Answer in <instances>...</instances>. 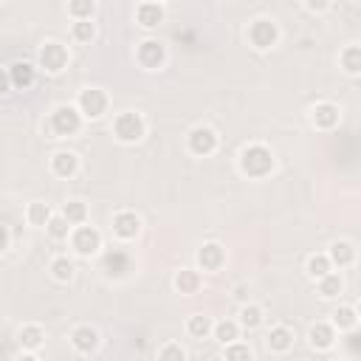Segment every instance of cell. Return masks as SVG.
Listing matches in <instances>:
<instances>
[{
    "label": "cell",
    "instance_id": "33",
    "mask_svg": "<svg viewBox=\"0 0 361 361\" xmlns=\"http://www.w3.org/2000/svg\"><path fill=\"white\" fill-rule=\"evenodd\" d=\"M45 231H48L51 240H68L71 231H73V226H71L62 214H51V220L45 223Z\"/></svg>",
    "mask_w": 361,
    "mask_h": 361
},
{
    "label": "cell",
    "instance_id": "24",
    "mask_svg": "<svg viewBox=\"0 0 361 361\" xmlns=\"http://www.w3.org/2000/svg\"><path fill=\"white\" fill-rule=\"evenodd\" d=\"M316 290H319L322 299H338L341 290H344V279H341V274H333V271H330L327 276L316 279Z\"/></svg>",
    "mask_w": 361,
    "mask_h": 361
},
{
    "label": "cell",
    "instance_id": "39",
    "mask_svg": "<svg viewBox=\"0 0 361 361\" xmlns=\"http://www.w3.org/2000/svg\"><path fill=\"white\" fill-rule=\"evenodd\" d=\"M11 90V79H8V68H0V96Z\"/></svg>",
    "mask_w": 361,
    "mask_h": 361
},
{
    "label": "cell",
    "instance_id": "9",
    "mask_svg": "<svg viewBox=\"0 0 361 361\" xmlns=\"http://www.w3.org/2000/svg\"><path fill=\"white\" fill-rule=\"evenodd\" d=\"M135 62L144 68V71H161L164 62H166V45L155 37H147L138 42L135 48Z\"/></svg>",
    "mask_w": 361,
    "mask_h": 361
},
{
    "label": "cell",
    "instance_id": "32",
    "mask_svg": "<svg viewBox=\"0 0 361 361\" xmlns=\"http://www.w3.org/2000/svg\"><path fill=\"white\" fill-rule=\"evenodd\" d=\"M48 271H51V276H54L56 282H71L76 268H73V262H71L65 254H59V257H54V259H51Z\"/></svg>",
    "mask_w": 361,
    "mask_h": 361
},
{
    "label": "cell",
    "instance_id": "5",
    "mask_svg": "<svg viewBox=\"0 0 361 361\" xmlns=\"http://www.w3.org/2000/svg\"><path fill=\"white\" fill-rule=\"evenodd\" d=\"M76 110H79L82 121H85V118H87V121H99V118L110 110V96H107V90H102V87H85V90H79Z\"/></svg>",
    "mask_w": 361,
    "mask_h": 361
},
{
    "label": "cell",
    "instance_id": "28",
    "mask_svg": "<svg viewBox=\"0 0 361 361\" xmlns=\"http://www.w3.org/2000/svg\"><path fill=\"white\" fill-rule=\"evenodd\" d=\"M130 271V257L121 251V248H113L107 257H104V274L107 276H124Z\"/></svg>",
    "mask_w": 361,
    "mask_h": 361
},
{
    "label": "cell",
    "instance_id": "7",
    "mask_svg": "<svg viewBox=\"0 0 361 361\" xmlns=\"http://www.w3.org/2000/svg\"><path fill=\"white\" fill-rule=\"evenodd\" d=\"M37 62H39V68H42L45 73L56 76V73H62V71L68 68V62H71V54H68V48H65L62 42H56V39H48V42H42V45H39Z\"/></svg>",
    "mask_w": 361,
    "mask_h": 361
},
{
    "label": "cell",
    "instance_id": "26",
    "mask_svg": "<svg viewBox=\"0 0 361 361\" xmlns=\"http://www.w3.org/2000/svg\"><path fill=\"white\" fill-rule=\"evenodd\" d=\"M59 214L76 228V226H85V223H87V214H90V212H87V203H82V200H65Z\"/></svg>",
    "mask_w": 361,
    "mask_h": 361
},
{
    "label": "cell",
    "instance_id": "12",
    "mask_svg": "<svg viewBox=\"0 0 361 361\" xmlns=\"http://www.w3.org/2000/svg\"><path fill=\"white\" fill-rule=\"evenodd\" d=\"M68 341H71V347H73L76 353L90 355V353L99 350V341H102V338H99V330H96L93 324H76V327L71 330Z\"/></svg>",
    "mask_w": 361,
    "mask_h": 361
},
{
    "label": "cell",
    "instance_id": "20",
    "mask_svg": "<svg viewBox=\"0 0 361 361\" xmlns=\"http://www.w3.org/2000/svg\"><path fill=\"white\" fill-rule=\"evenodd\" d=\"M8 79H11V87L14 90H28L37 82V68L31 62H14L8 68Z\"/></svg>",
    "mask_w": 361,
    "mask_h": 361
},
{
    "label": "cell",
    "instance_id": "27",
    "mask_svg": "<svg viewBox=\"0 0 361 361\" xmlns=\"http://www.w3.org/2000/svg\"><path fill=\"white\" fill-rule=\"evenodd\" d=\"M51 206L48 203H42V200H31L28 206H25V220H28V226H34V228H45V223L51 220Z\"/></svg>",
    "mask_w": 361,
    "mask_h": 361
},
{
    "label": "cell",
    "instance_id": "1",
    "mask_svg": "<svg viewBox=\"0 0 361 361\" xmlns=\"http://www.w3.org/2000/svg\"><path fill=\"white\" fill-rule=\"evenodd\" d=\"M237 166H240V172L245 178H254V180L268 178L274 172V152L265 144H248V147L240 149Z\"/></svg>",
    "mask_w": 361,
    "mask_h": 361
},
{
    "label": "cell",
    "instance_id": "34",
    "mask_svg": "<svg viewBox=\"0 0 361 361\" xmlns=\"http://www.w3.org/2000/svg\"><path fill=\"white\" fill-rule=\"evenodd\" d=\"M223 361H254V353H251V347L245 341L237 338V341L223 347Z\"/></svg>",
    "mask_w": 361,
    "mask_h": 361
},
{
    "label": "cell",
    "instance_id": "16",
    "mask_svg": "<svg viewBox=\"0 0 361 361\" xmlns=\"http://www.w3.org/2000/svg\"><path fill=\"white\" fill-rule=\"evenodd\" d=\"M336 338H338V333L333 330L330 322H316V324L307 327V344L313 350H322L324 353V350H330L336 344Z\"/></svg>",
    "mask_w": 361,
    "mask_h": 361
},
{
    "label": "cell",
    "instance_id": "4",
    "mask_svg": "<svg viewBox=\"0 0 361 361\" xmlns=\"http://www.w3.org/2000/svg\"><path fill=\"white\" fill-rule=\"evenodd\" d=\"M113 135H116V141H121V144H138V141L147 135V121H144V116L135 113V110L118 113V116L113 118Z\"/></svg>",
    "mask_w": 361,
    "mask_h": 361
},
{
    "label": "cell",
    "instance_id": "11",
    "mask_svg": "<svg viewBox=\"0 0 361 361\" xmlns=\"http://www.w3.org/2000/svg\"><path fill=\"white\" fill-rule=\"evenodd\" d=\"M110 228H113V234L118 237V240H135L138 234H141V217L135 214V212H130V209H121V212H116L113 214V220H110Z\"/></svg>",
    "mask_w": 361,
    "mask_h": 361
},
{
    "label": "cell",
    "instance_id": "40",
    "mask_svg": "<svg viewBox=\"0 0 361 361\" xmlns=\"http://www.w3.org/2000/svg\"><path fill=\"white\" fill-rule=\"evenodd\" d=\"M234 296H237V299H240V302L245 305V296H248V288H245V285H237V288H234Z\"/></svg>",
    "mask_w": 361,
    "mask_h": 361
},
{
    "label": "cell",
    "instance_id": "38",
    "mask_svg": "<svg viewBox=\"0 0 361 361\" xmlns=\"http://www.w3.org/2000/svg\"><path fill=\"white\" fill-rule=\"evenodd\" d=\"M305 8H307L310 14H322V11L330 8V3H327V0H305Z\"/></svg>",
    "mask_w": 361,
    "mask_h": 361
},
{
    "label": "cell",
    "instance_id": "22",
    "mask_svg": "<svg viewBox=\"0 0 361 361\" xmlns=\"http://www.w3.org/2000/svg\"><path fill=\"white\" fill-rule=\"evenodd\" d=\"M17 341H20V347H23L25 353H37V350L45 344V330H42L39 324H23V327L17 330Z\"/></svg>",
    "mask_w": 361,
    "mask_h": 361
},
{
    "label": "cell",
    "instance_id": "29",
    "mask_svg": "<svg viewBox=\"0 0 361 361\" xmlns=\"http://www.w3.org/2000/svg\"><path fill=\"white\" fill-rule=\"evenodd\" d=\"M212 327H214V322H212V316H206V313H192V316L186 319V333H189L192 338H209V336H212Z\"/></svg>",
    "mask_w": 361,
    "mask_h": 361
},
{
    "label": "cell",
    "instance_id": "35",
    "mask_svg": "<svg viewBox=\"0 0 361 361\" xmlns=\"http://www.w3.org/2000/svg\"><path fill=\"white\" fill-rule=\"evenodd\" d=\"M71 37H73L76 42H82V45L93 42V39H96V23H93V20H76V23L71 25Z\"/></svg>",
    "mask_w": 361,
    "mask_h": 361
},
{
    "label": "cell",
    "instance_id": "36",
    "mask_svg": "<svg viewBox=\"0 0 361 361\" xmlns=\"http://www.w3.org/2000/svg\"><path fill=\"white\" fill-rule=\"evenodd\" d=\"M93 11H96V3L93 0H71L68 3V14L76 20H93Z\"/></svg>",
    "mask_w": 361,
    "mask_h": 361
},
{
    "label": "cell",
    "instance_id": "10",
    "mask_svg": "<svg viewBox=\"0 0 361 361\" xmlns=\"http://www.w3.org/2000/svg\"><path fill=\"white\" fill-rule=\"evenodd\" d=\"M195 262H197V271L203 274H217L223 265H226V248L220 243H203L195 254Z\"/></svg>",
    "mask_w": 361,
    "mask_h": 361
},
{
    "label": "cell",
    "instance_id": "18",
    "mask_svg": "<svg viewBox=\"0 0 361 361\" xmlns=\"http://www.w3.org/2000/svg\"><path fill=\"white\" fill-rule=\"evenodd\" d=\"M327 259H330L333 268H350L355 262V245L350 240H336L327 248Z\"/></svg>",
    "mask_w": 361,
    "mask_h": 361
},
{
    "label": "cell",
    "instance_id": "3",
    "mask_svg": "<svg viewBox=\"0 0 361 361\" xmlns=\"http://www.w3.org/2000/svg\"><path fill=\"white\" fill-rule=\"evenodd\" d=\"M245 39L254 51H271L279 42V25L274 17H254L245 28Z\"/></svg>",
    "mask_w": 361,
    "mask_h": 361
},
{
    "label": "cell",
    "instance_id": "19",
    "mask_svg": "<svg viewBox=\"0 0 361 361\" xmlns=\"http://www.w3.org/2000/svg\"><path fill=\"white\" fill-rule=\"evenodd\" d=\"M172 285H175V290H178L180 296H192V293H197V290H200L203 276H200V271H197V268H180V271L175 274Z\"/></svg>",
    "mask_w": 361,
    "mask_h": 361
},
{
    "label": "cell",
    "instance_id": "15",
    "mask_svg": "<svg viewBox=\"0 0 361 361\" xmlns=\"http://www.w3.org/2000/svg\"><path fill=\"white\" fill-rule=\"evenodd\" d=\"M51 172L62 180H71L76 172H79V155L71 152V149H56L51 155Z\"/></svg>",
    "mask_w": 361,
    "mask_h": 361
},
{
    "label": "cell",
    "instance_id": "25",
    "mask_svg": "<svg viewBox=\"0 0 361 361\" xmlns=\"http://www.w3.org/2000/svg\"><path fill=\"white\" fill-rule=\"evenodd\" d=\"M262 307L259 305H251V302H245L243 307H240V313H237V324H240V330H257L259 324H262Z\"/></svg>",
    "mask_w": 361,
    "mask_h": 361
},
{
    "label": "cell",
    "instance_id": "37",
    "mask_svg": "<svg viewBox=\"0 0 361 361\" xmlns=\"http://www.w3.org/2000/svg\"><path fill=\"white\" fill-rule=\"evenodd\" d=\"M155 361H186V350L178 341H166V344L158 347Z\"/></svg>",
    "mask_w": 361,
    "mask_h": 361
},
{
    "label": "cell",
    "instance_id": "13",
    "mask_svg": "<svg viewBox=\"0 0 361 361\" xmlns=\"http://www.w3.org/2000/svg\"><path fill=\"white\" fill-rule=\"evenodd\" d=\"M338 121H341L338 104H333V102H316V104L310 107V124H313L316 130H336Z\"/></svg>",
    "mask_w": 361,
    "mask_h": 361
},
{
    "label": "cell",
    "instance_id": "31",
    "mask_svg": "<svg viewBox=\"0 0 361 361\" xmlns=\"http://www.w3.org/2000/svg\"><path fill=\"white\" fill-rule=\"evenodd\" d=\"M305 271H307L310 279H322V276H327L333 271V265H330L327 254H310L307 262H305Z\"/></svg>",
    "mask_w": 361,
    "mask_h": 361
},
{
    "label": "cell",
    "instance_id": "14",
    "mask_svg": "<svg viewBox=\"0 0 361 361\" xmlns=\"http://www.w3.org/2000/svg\"><path fill=\"white\" fill-rule=\"evenodd\" d=\"M164 17H166V8H164L161 3L144 0V3H138V6H135V23H138L141 28H147V31L158 28V25L164 23Z\"/></svg>",
    "mask_w": 361,
    "mask_h": 361
},
{
    "label": "cell",
    "instance_id": "42",
    "mask_svg": "<svg viewBox=\"0 0 361 361\" xmlns=\"http://www.w3.org/2000/svg\"><path fill=\"white\" fill-rule=\"evenodd\" d=\"M6 243H8V234H6V228H3V226H0V251H3V248H6Z\"/></svg>",
    "mask_w": 361,
    "mask_h": 361
},
{
    "label": "cell",
    "instance_id": "30",
    "mask_svg": "<svg viewBox=\"0 0 361 361\" xmlns=\"http://www.w3.org/2000/svg\"><path fill=\"white\" fill-rule=\"evenodd\" d=\"M338 65L344 68V73L358 76V73H361V48H358V45H347V48L338 54Z\"/></svg>",
    "mask_w": 361,
    "mask_h": 361
},
{
    "label": "cell",
    "instance_id": "8",
    "mask_svg": "<svg viewBox=\"0 0 361 361\" xmlns=\"http://www.w3.org/2000/svg\"><path fill=\"white\" fill-rule=\"evenodd\" d=\"M71 248L79 254V257H96L102 251V231L96 226H76L71 231Z\"/></svg>",
    "mask_w": 361,
    "mask_h": 361
},
{
    "label": "cell",
    "instance_id": "6",
    "mask_svg": "<svg viewBox=\"0 0 361 361\" xmlns=\"http://www.w3.org/2000/svg\"><path fill=\"white\" fill-rule=\"evenodd\" d=\"M217 144H220V135L214 133V127L209 124H195L189 133H186V149L195 155V158H209L217 152Z\"/></svg>",
    "mask_w": 361,
    "mask_h": 361
},
{
    "label": "cell",
    "instance_id": "23",
    "mask_svg": "<svg viewBox=\"0 0 361 361\" xmlns=\"http://www.w3.org/2000/svg\"><path fill=\"white\" fill-rule=\"evenodd\" d=\"M212 338L226 347V344H231V341L240 338V324H237L234 319H220V322H214V327H212Z\"/></svg>",
    "mask_w": 361,
    "mask_h": 361
},
{
    "label": "cell",
    "instance_id": "41",
    "mask_svg": "<svg viewBox=\"0 0 361 361\" xmlns=\"http://www.w3.org/2000/svg\"><path fill=\"white\" fill-rule=\"evenodd\" d=\"M14 361H39V358H37L34 353H25V350H23V353H20V355H17Z\"/></svg>",
    "mask_w": 361,
    "mask_h": 361
},
{
    "label": "cell",
    "instance_id": "17",
    "mask_svg": "<svg viewBox=\"0 0 361 361\" xmlns=\"http://www.w3.org/2000/svg\"><path fill=\"white\" fill-rule=\"evenodd\" d=\"M293 341H296V336H293V330L288 327V324H274L271 330H268V336H265V344H268V350L271 353H288V350H293Z\"/></svg>",
    "mask_w": 361,
    "mask_h": 361
},
{
    "label": "cell",
    "instance_id": "21",
    "mask_svg": "<svg viewBox=\"0 0 361 361\" xmlns=\"http://www.w3.org/2000/svg\"><path fill=\"white\" fill-rule=\"evenodd\" d=\"M330 324H333L336 333H353L355 324H358V310H355L353 305H338V307L333 310Z\"/></svg>",
    "mask_w": 361,
    "mask_h": 361
},
{
    "label": "cell",
    "instance_id": "2",
    "mask_svg": "<svg viewBox=\"0 0 361 361\" xmlns=\"http://www.w3.org/2000/svg\"><path fill=\"white\" fill-rule=\"evenodd\" d=\"M45 130L54 135V138H71L82 130V116L76 110V104H59L51 110L48 121H45Z\"/></svg>",
    "mask_w": 361,
    "mask_h": 361
}]
</instances>
